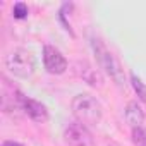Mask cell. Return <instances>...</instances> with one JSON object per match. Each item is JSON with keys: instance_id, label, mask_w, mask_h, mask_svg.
I'll use <instances>...</instances> for the list:
<instances>
[{"instance_id": "obj_1", "label": "cell", "mask_w": 146, "mask_h": 146, "mask_svg": "<svg viewBox=\"0 0 146 146\" xmlns=\"http://www.w3.org/2000/svg\"><path fill=\"white\" fill-rule=\"evenodd\" d=\"M70 107H72V113L78 117V122L84 125H96L102 120V115H103L102 105L95 96L88 93H81L74 96Z\"/></svg>"}, {"instance_id": "obj_2", "label": "cell", "mask_w": 146, "mask_h": 146, "mask_svg": "<svg viewBox=\"0 0 146 146\" xmlns=\"http://www.w3.org/2000/svg\"><path fill=\"white\" fill-rule=\"evenodd\" d=\"M93 45V52L96 55V60L100 64L102 69H105V72L113 79V83H117V86H125V76H124V69L119 64V60L115 58V55L103 45V41L93 38L91 40Z\"/></svg>"}, {"instance_id": "obj_3", "label": "cell", "mask_w": 146, "mask_h": 146, "mask_svg": "<svg viewBox=\"0 0 146 146\" xmlns=\"http://www.w3.org/2000/svg\"><path fill=\"white\" fill-rule=\"evenodd\" d=\"M5 67L11 74H14L16 78H31L33 72H35V67H36V62H35V57L29 50L26 48H16L12 50L7 57H5Z\"/></svg>"}, {"instance_id": "obj_4", "label": "cell", "mask_w": 146, "mask_h": 146, "mask_svg": "<svg viewBox=\"0 0 146 146\" xmlns=\"http://www.w3.org/2000/svg\"><path fill=\"white\" fill-rule=\"evenodd\" d=\"M64 139L69 146H93V134L88 125L81 122H72L64 129Z\"/></svg>"}, {"instance_id": "obj_5", "label": "cell", "mask_w": 146, "mask_h": 146, "mask_svg": "<svg viewBox=\"0 0 146 146\" xmlns=\"http://www.w3.org/2000/svg\"><path fill=\"white\" fill-rule=\"evenodd\" d=\"M43 64L50 74H64L67 70V60L62 52L52 45L43 46Z\"/></svg>"}, {"instance_id": "obj_6", "label": "cell", "mask_w": 146, "mask_h": 146, "mask_svg": "<svg viewBox=\"0 0 146 146\" xmlns=\"http://www.w3.org/2000/svg\"><path fill=\"white\" fill-rule=\"evenodd\" d=\"M21 108L23 112L35 122H45L48 120V110L41 102H36L33 98H28L23 95V102H21Z\"/></svg>"}, {"instance_id": "obj_7", "label": "cell", "mask_w": 146, "mask_h": 146, "mask_svg": "<svg viewBox=\"0 0 146 146\" xmlns=\"http://www.w3.org/2000/svg\"><path fill=\"white\" fill-rule=\"evenodd\" d=\"M125 120L127 124L134 129V127H141L143 120H144V112L141 108V105L137 102H129L125 107Z\"/></svg>"}, {"instance_id": "obj_8", "label": "cell", "mask_w": 146, "mask_h": 146, "mask_svg": "<svg viewBox=\"0 0 146 146\" xmlns=\"http://www.w3.org/2000/svg\"><path fill=\"white\" fill-rule=\"evenodd\" d=\"M78 74L88 83V84H91V86H100L102 84V78H100V74H98V70H95L88 62H78Z\"/></svg>"}, {"instance_id": "obj_9", "label": "cell", "mask_w": 146, "mask_h": 146, "mask_svg": "<svg viewBox=\"0 0 146 146\" xmlns=\"http://www.w3.org/2000/svg\"><path fill=\"white\" fill-rule=\"evenodd\" d=\"M131 84H132L136 95L139 96V100H141V102H146V84L141 81L139 76L134 74V72H131Z\"/></svg>"}, {"instance_id": "obj_10", "label": "cell", "mask_w": 146, "mask_h": 146, "mask_svg": "<svg viewBox=\"0 0 146 146\" xmlns=\"http://www.w3.org/2000/svg\"><path fill=\"white\" fill-rule=\"evenodd\" d=\"M132 143L134 146H146V129L143 125L132 129Z\"/></svg>"}, {"instance_id": "obj_11", "label": "cell", "mask_w": 146, "mask_h": 146, "mask_svg": "<svg viewBox=\"0 0 146 146\" xmlns=\"http://www.w3.org/2000/svg\"><path fill=\"white\" fill-rule=\"evenodd\" d=\"M12 14H14L16 19H24V17L28 16V5L23 4V2L14 4V7H12Z\"/></svg>"}, {"instance_id": "obj_12", "label": "cell", "mask_w": 146, "mask_h": 146, "mask_svg": "<svg viewBox=\"0 0 146 146\" xmlns=\"http://www.w3.org/2000/svg\"><path fill=\"white\" fill-rule=\"evenodd\" d=\"M2 146H23V144H21V143H16V141H9V139H7V141H4V143H2Z\"/></svg>"}, {"instance_id": "obj_13", "label": "cell", "mask_w": 146, "mask_h": 146, "mask_svg": "<svg viewBox=\"0 0 146 146\" xmlns=\"http://www.w3.org/2000/svg\"><path fill=\"white\" fill-rule=\"evenodd\" d=\"M105 146H119L117 143H108V144H105Z\"/></svg>"}]
</instances>
